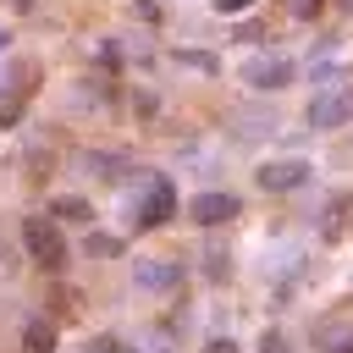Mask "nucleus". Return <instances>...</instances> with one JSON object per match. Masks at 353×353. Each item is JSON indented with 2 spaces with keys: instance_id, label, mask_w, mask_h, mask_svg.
<instances>
[{
  "instance_id": "nucleus-6",
  "label": "nucleus",
  "mask_w": 353,
  "mask_h": 353,
  "mask_svg": "<svg viewBox=\"0 0 353 353\" xmlns=\"http://www.w3.org/2000/svg\"><path fill=\"white\" fill-rule=\"evenodd\" d=\"M243 83L254 94H281V88L298 83V61H287V55H254V61H243Z\"/></svg>"
},
{
  "instance_id": "nucleus-16",
  "label": "nucleus",
  "mask_w": 353,
  "mask_h": 353,
  "mask_svg": "<svg viewBox=\"0 0 353 353\" xmlns=\"http://www.w3.org/2000/svg\"><path fill=\"white\" fill-rule=\"evenodd\" d=\"M22 105H28V99H22V94H11V99H6V94H0V132H6V127H17V121H22Z\"/></svg>"
},
{
  "instance_id": "nucleus-11",
  "label": "nucleus",
  "mask_w": 353,
  "mask_h": 353,
  "mask_svg": "<svg viewBox=\"0 0 353 353\" xmlns=\"http://www.w3.org/2000/svg\"><path fill=\"white\" fill-rule=\"evenodd\" d=\"M347 210H353V199H347V193H331V199H325V210H320V232H325V237H342Z\"/></svg>"
},
{
  "instance_id": "nucleus-5",
  "label": "nucleus",
  "mask_w": 353,
  "mask_h": 353,
  "mask_svg": "<svg viewBox=\"0 0 353 353\" xmlns=\"http://www.w3.org/2000/svg\"><path fill=\"white\" fill-rule=\"evenodd\" d=\"M237 215H243V199L226 193V188H204V193L188 199V221H193L199 232H221V226H232Z\"/></svg>"
},
{
  "instance_id": "nucleus-8",
  "label": "nucleus",
  "mask_w": 353,
  "mask_h": 353,
  "mask_svg": "<svg viewBox=\"0 0 353 353\" xmlns=\"http://www.w3.org/2000/svg\"><path fill=\"white\" fill-rule=\"evenodd\" d=\"M17 353H55V325H50L44 314H28V320H22V342H17Z\"/></svg>"
},
{
  "instance_id": "nucleus-22",
  "label": "nucleus",
  "mask_w": 353,
  "mask_h": 353,
  "mask_svg": "<svg viewBox=\"0 0 353 353\" xmlns=\"http://www.w3.org/2000/svg\"><path fill=\"white\" fill-rule=\"evenodd\" d=\"M204 353H243V347H237L232 336H210V342H204Z\"/></svg>"
},
{
  "instance_id": "nucleus-23",
  "label": "nucleus",
  "mask_w": 353,
  "mask_h": 353,
  "mask_svg": "<svg viewBox=\"0 0 353 353\" xmlns=\"http://www.w3.org/2000/svg\"><path fill=\"white\" fill-rule=\"evenodd\" d=\"M292 17H303V22L320 17V0H292Z\"/></svg>"
},
{
  "instance_id": "nucleus-7",
  "label": "nucleus",
  "mask_w": 353,
  "mask_h": 353,
  "mask_svg": "<svg viewBox=\"0 0 353 353\" xmlns=\"http://www.w3.org/2000/svg\"><path fill=\"white\" fill-rule=\"evenodd\" d=\"M132 287L138 292H176L182 287V259H138L132 265Z\"/></svg>"
},
{
  "instance_id": "nucleus-12",
  "label": "nucleus",
  "mask_w": 353,
  "mask_h": 353,
  "mask_svg": "<svg viewBox=\"0 0 353 353\" xmlns=\"http://www.w3.org/2000/svg\"><path fill=\"white\" fill-rule=\"evenodd\" d=\"M176 61H182V66H193V72H204V77H215V72H221V55H210V50H199V44H182V50H176Z\"/></svg>"
},
{
  "instance_id": "nucleus-13",
  "label": "nucleus",
  "mask_w": 353,
  "mask_h": 353,
  "mask_svg": "<svg viewBox=\"0 0 353 353\" xmlns=\"http://www.w3.org/2000/svg\"><path fill=\"white\" fill-rule=\"evenodd\" d=\"M83 353H138V347H132L121 331H94V336L83 342Z\"/></svg>"
},
{
  "instance_id": "nucleus-3",
  "label": "nucleus",
  "mask_w": 353,
  "mask_h": 353,
  "mask_svg": "<svg viewBox=\"0 0 353 353\" xmlns=\"http://www.w3.org/2000/svg\"><path fill=\"white\" fill-rule=\"evenodd\" d=\"M303 182H314V160H309V154H270V160H259V171H254V188L270 193V199H287V193H298Z\"/></svg>"
},
{
  "instance_id": "nucleus-21",
  "label": "nucleus",
  "mask_w": 353,
  "mask_h": 353,
  "mask_svg": "<svg viewBox=\"0 0 353 353\" xmlns=\"http://www.w3.org/2000/svg\"><path fill=\"white\" fill-rule=\"evenodd\" d=\"M132 17H143V22H160V6H154V0H132Z\"/></svg>"
},
{
  "instance_id": "nucleus-2",
  "label": "nucleus",
  "mask_w": 353,
  "mask_h": 353,
  "mask_svg": "<svg viewBox=\"0 0 353 353\" xmlns=\"http://www.w3.org/2000/svg\"><path fill=\"white\" fill-rule=\"evenodd\" d=\"M138 182H143V188H138V199H132V210H127V215H132V226H138V232H160V226L176 215V188H171L160 171H143Z\"/></svg>"
},
{
  "instance_id": "nucleus-18",
  "label": "nucleus",
  "mask_w": 353,
  "mask_h": 353,
  "mask_svg": "<svg viewBox=\"0 0 353 353\" xmlns=\"http://www.w3.org/2000/svg\"><path fill=\"white\" fill-rule=\"evenodd\" d=\"M132 116H143V121H149V116H160V99H154V88H138V94H132Z\"/></svg>"
},
{
  "instance_id": "nucleus-20",
  "label": "nucleus",
  "mask_w": 353,
  "mask_h": 353,
  "mask_svg": "<svg viewBox=\"0 0 353 353\" xmlns=\"http://www.w3.org/2000/svg\"><path fill=\"white\" fill-rule=\"evenodd\" d=\"M210 6H215L221 17H243V11H248V6H259V0H210Z\"/></svg>"
},
{
  "instance_id": "nucleus-24",
  "label": "nucleus",
  "mask_w": 353,
  "mask_h": 353,
  "mask_svg": "<svg viewBox=\"0 0 353 353\" xmlns=\"http://www.w3.org/2000/svg\"><path fill=\"white\" fill-rule=\"evenodd\" d=\"M11 11H22V17H28V11H39V0H11Z\"/></svg>"
},
{
  "instance_id": "nucleus-4",
  "label": "nucleus",
  "mask_w": 353,
  "mask_h": 353,
  "mask_svg": "<svg viewBox=\"0 0 353 353\" xmlns=\"http://www.w3.org/2000/svg\"><path fill=\"white\" fill-rule=\"evenodd\" d=\"M309 132H336L353 121V83H331V88H314L309 110H303Z\"/></svg>"
},
{
  "instance_id": "nucleus-27",
  "label": "nucleus",
  "mask_w": 353,
  "mask_h": 353,
  "mask_svg": "<svg viewBox=\"0 0 353 353\" xmlns=\"http://www.w3.org/2000/svg\"><path fill=\"white\" fill-rule=\"evenodd\" d=\"M336 11H342V17H353V0H336Z\"/></svg>"
},
{
  "instance_id": "nucleus-9",
  "label": "nucleus",
  "mask_w": 353,
  "mask_h": 353,
  "mask_svg": "<svg viewBox=\"0 0 353 353\" xmlns=\"http://www.w3.org/2000/svg\"><path fill=\"white\" fill-rule=\"evenodd\" d=\"M44 215H50V221H94V204H88L83 193H50Z\"/></svg>"
},
{
  "instance_id": "nucleus-1",
  "label": "nucleus",
  "mask_w": 353,
  "mask_h": 353,
  "mask_svg": "<svg viewBox=\"0 0 353 353\" xmlns=\"http://www.w3.org/2000/svg\"><path fill=\"white\" fill-rule=\"evenodd\" d=\"M22 248H28L33 270H44V276H66V265H72L66 232H61V221H50V215H28V221H22Z\"/></svg>"
},
{
  "instance_id": "nucleus-10",
  "label": "nucleus",
  "mask_w": 353,
  "mask_h": 353,
  "mask_svg": "<svg viewBox=\"0 0 353 353\" xmlns=\"http://www.w3.org/2000/svg\"><path fill=\"white\" fill-rule=\"evenodd\" d=\"M83 254H88V259H121V254H127V243H121L116 232H99V226H88V237H83Z\"/></svg>"
},
{
  "instance_id": "nucleus-26",
  "label": "nucleus",
  "mask_w": 353,
  "mask_h": 353,
  "mask_svg": "<svg viewBox=\"0 0 353 353\" xmlns=\"http://www.w3.org/2000/svg\"><path fill=\"white\" fill-rule=\"evenodd\" d=\"M331 353H353V331H347V336H342V342H336Z\"/></svg>"
},
{
  "instance_id": "nucleus-15",
  "label": "nucleus",
  "mask_w": 353,
  "mask_h": 353,
  "mask_svg": "<svg viewBox=\"0 0 353 353\" xmlns=\"http://www.w3.org/2000/svg\"><path fill=\"white\" fill-rule=\"evenodd\" d=\"M83 171H88V176H121L127 165H121L116 154H94V149H88V154H83Z\"/></svg>"
},
{
  "instance_id": "nucleus-19",
  "label": "nucleus",
  "mask_w": 353,
  "mask_h": 353,
  "mask_svg": "<svg viewBox=\"0 0 353 353\" xmlns=\"http://www.w3.org/2000/svg\"><path fill=\"white\" fill-rule=\"evenodd\" d=\"M259 353H292V347H287L281 331H265V336H259Z\"/></svg>"
},
{
  "instance_id": "nucleus-14",
  "label": "nucleus",
  "mask_w": 353,
  "mask_h": 353,
  "mask_svg": "<svg viewBox=\"0 0 353 353\" xmlns=\"http://www.w3.org/2000/svg\"><path fill=\"white\" fill-rule=\"evenodd\" d=\"M204 276H210V281H226V276H232V254H226L221 243H204Z\"/></svg>"
},
{
  "instance_id": "nucleus-28",
  "label": "nucleus",
  "mask_w": 353,
  "mask_h": 353,
  "mask_svg": "<svg viewBox=\"0 0 353 353\" xmlns=\"http://www.w3.org/2000/svg\"><path fill=\"white\" fill-rule=\"evenodd\" d=\"M347 226H353V210H347Z\"/></svg>"
},
{
  "instance_id": "nucleus-17",
  "label": "nucleus",
  "mask_w": 353,
  "mask_h": 353,
  "mask_svg": "<svg viewBox=\"0 0 353 353\" xmlns=\"http://www.w3.org/2000/svg\"><path fill=\"white\" fill-rule=\"evenodd\" d=\"M116 50H121L116 39H99V44H94V61H99L105 72H116V66H121V55H116Z\"/></svg>"
},
{
  "instance_id": "nucleus-25",
  "label": "nucleus",
  "mask_w": 353,
  "mask_h": 353,
  "mask_svg": "<svg viewBox=\"0 0 353 353\" xmlns=\"http://www.w3.org/2000/svg\"><path fill=\"white\" fill-rule=\"evenodd\" d=\"M0 55H11V28L0 22Z\"/></svg>"
}]
</instances>
